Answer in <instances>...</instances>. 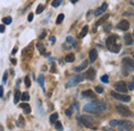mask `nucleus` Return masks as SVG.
I'll list each match as a JSON object with an SVG mask.
<instances>
[{"instance_id":"17","label":"nucleus","mask_w":134,"mask_h":131,"mask_svg":"<svg viewBox=\"0 0 134 131\" xmlns=\"http://www.w3.org/2000/svg\"><path fill=\"white\" fill-rule=\"evenodd\" d=\"M20 107L24 110L25 114H30V113H31V106H30L28 103H22V104H20Z\"/></svg>"},{"instance_id":"45","label":"nucleus","mask_w":134,"mask_h":131,"mask_svg":"<svg viewBox=\"0 0 134 131\" xmlns=\"http://www.w3.org/2000/svg\"><path fill=\"white\" fill-rule=\"evenodd\" d=\"M45 34H47V33H45V31H42V34H41V35L39 36V38H40V39H42V38H44Z\"/></svg>"},{"instance_id":"33","label":"nucleus","mask_w":134,"mask_h":131,"mask_svg":"<svg viewBox=\"0 0 134 131\" xmlns=\"http://www.w3.org/2000/svg\"><path fill=\"white\" fill-rule=\"evenodd\" d=\"M25 85H26V87H28V88L31 86V80H30V78L28 75L25 78Z\"/></svg>"},{"instance_id":"13","label":"nucleus","mask_w":134,"mask_h":131,"mask_svg":"<svg viewBox=\"0 0 134 131\" xmlns=\"http://www.w3.org/2000/svg\"><path fill=\"white\" fill-rule=\"evenodd\" d=\"M118 28L121 29V30H123V31H127V30L129 29V22L126 21V20L121 21L118 24Z\"/></svg>"},{"instance_id":"48","label":"nucleus","mask_w":134,"mask_h":131,"mask_svg":"<svg viewBox=\"0 0 134 131\" xmlns=\"http://www.w3.org/2000/svg\"><path fill=\"white\" fill-rule=\"evenodd\" d=\"M70 1H71V3H76L78 0H70Z\"/></svg>"},{"instance_id":"7","label":"nucleus","mask_w":134,"mask_h":131,"mask_svg":"<svg viewBox=\"0 0 134 131\" xmlns=\"http://www.w3.org/2000/svg\"><path fill=\"white\" fill-rule=\"evenodd\" d=\"M110 95L113 96V98H116L118 100H121V101H124V102H129L130 101V96L128 95H124V94H121V93H118V92H110Z\"/></svg>"},{"instance_id":"10","label":"nucleus","mask_w":134,"mask_h":131,"mask_svg":"<svg viewBox=\"0 0 134 131\" xmlns=\"http://www.w3.org/2000/svg\"><path fill=\"white\" fill-rule=\"evenodd\" d=\"M32 54H33V48H32V44H30L29 47L24 49V51L22 53V56L25 60H27V59H30V58H31Z\"/></svg>"},{"instance_id":"25","label":"nucleus","mask_w":134,"mask_h":131,"mask_svg":"<svg viewBox=\"0 0 134 131\" xmlns=\"http://www.w3.org/2000/svg\"><path fill=\"white\" fill-rule=\"evenodd\" d=\"M38 84L40 85V87L42 88V89H44V78L42 74H40L38 76Z\"/></svg>"},{"instance_id":"34","label":"nucleus","mask_w":134,"mask_h":131,"mask_svg":"<svg viewBox=\"0 0 134 131\" xmlns=\"http://www.w3.org/2000/svg\"><path fill=\"white\" fill-rule=\"evenodd\" d=\"M61 4V0H54L52 2V6L53 7H58Z\"/></svg>"},{"instance_id":"19","label":"nucleus","mask_w":134,"mask_h":131,"mask_svg":"<svg viewBox=\"0 0 134 131\" xmlns=\"http://www.w3.org/2000/svg\"><path fill=\"white\" fill-rule=\"evenodd\" d=\"M88 31H89V27H88V26H85V27H84V28L82 29V31H80V33L78 34V37H79V38L85 37V36L87 35Z\"/></svg>"},{"instance_id":"16","label":"nucleus","mask_w":134,"mask_h":131,"mask_svg":"<svg viewBox=\"0 0 134 131\" xmlns=\"http://www.w3.org/2000/svg\"><path fill=\"white\" fill-rule=\"evenodd\" d=\"M106 8H107V3L104 2L96 11H95V15H96V16H100V15H102V14L106 10Z\"/></svg>"},{"instance_id":"42","label":"nucleus","mask_w":134,"mask_h":131,"mask_svg":"<svg viewBox=\"0 0 134 131\" xmlns=\"http://www.w3.org/2000/svg\"><path fill=\"white\" fill-rule=\"evenodd\" d=\"M49 40H51L52 44H55V41H56V37H55V36H51V37H49Z\"/></svg>"},{"instance_id":"1","label":"nucleus","mask_w":134,"mask_h":131,"mask_svg":"<svg viewBox=\"0 0 134 131\" xmlns=\"http://www.w3.org/2000/svg\"><path fill=\"white\" fill-rule=\"evenodd\" d=\"M107 105L105 102L103 101H93L91 103H88V104L84 107V110L86 113H90V114H99L102 113V111L106 110Z\"/></svg>"},{"instance_id":"14","label":"nucleus","mask_w":134,"mask_h":131,"mask_svg":"<svg viewBox=\"0 0 134 131\" xmlns=\"http://www.w3.org/2000/svg\"><path fill=\"white\" fill-rule=\"evenodd\" d=\"M82 96H83L84 98H91V99L96 98V95H95V93L92 90H86V91H84L83 93H82Z\"/></svg>"},{"instance_id":"21","label":"nucleus","mask_w":134,"mask_h":131,"mask_svg":"<svg viewBox=\"0 0 134 131\" xmlns=\"http://www.w3.org/2000/svg\"><path fill=\"white\" fill-rule=\"evenodd\" d=\"M87 65H88V61H84L83 64L80 65V66H78V67H74V71H78V72L82 71L83 69H85V68L87 67Z\"/></svg>"},{"instance_id":"44","label":"nucleus","mask_w":134,"mask_h":131,"mask_svg":"<svg viewBox=\"0 0 134 131\" xmlns=\"http://www.w3.org/2000/svg\"><path fill=\"white\" fill-rule=\"evenodd\" d=\"M3 96V86H0V97Z\"/></svg>"},{"instance_id":"41","label":"nucleus","mask_w":134,"mask_h":131,"mask_svg":"<svg viewBox=\"0 0 134 131\" xmlns=\"http://www.w3.org/2000/svg\"><path fill=\"white\" fill-rule=\"evenodd\" d=\"M5 31V27L3 25H0V33H3Z\"/></svg>"},{"instance_id":"26","label":"nucleus","mask_w":134,"mask_h":131,"mask_svg":"<svg viewBox=\"0 0 134 131\" xmlns=\"http://www.w3.org/2000/svg\"><path fill=\"white\" fill-rule=\"evenodd\" d=\"M107 19H108V15H105V16L103 17V18H101L99 21H97V23H96V26H97V27H98V26H100L101 24H103V23H104V22L107 20Z\"/></svg>"},{"instance_id":"49","label":"nucleus","mask_w":134,"mask_h":131,"mask_svg":"<svg viewBox=\"0 0 134 131\" xmlns=\"http://www.w3.org/2000/svg\"><path fill=\"white\" fill-rule=\"evenodd\" d=\"M133 58H134V53H133Z\"/></svg>"},{"instance_id":"9","label":"nucleus","mask_w":134,"mask_h":131,"mask_svg":"<svg viewBox=\"0 0 134 131\" xmlns=\"http://www.w3.org/2000/svg\"><path fill=\"white\" fill-rule=\"evenodd\" d=\"M123 67L128 70H134V61L130 58L126 57L123 59Z\"/></svg>"},{"instance_id":"29","label":"nucleus","mask_w":134,"mask_h":131,"mask_svg":"<svg viewBox=\"0 0 134 131\" xmlns=\"http://www.w3.org/2000/svg\"><path fill=\"white\" fill-rule=\"evenodd\" d=\"M11 21H13L11 17H5V18H3V19H2V22L4 23V24H6V25L11 24Z\"/></svg>"},{"instance_id":"47","label":"nucleus","mask_w":134,"mask_h":131,"mask_svg":"<svg viewBox=\"0 0 134 131\" xmlns=\"http://www.w3.org/2000/svg\"><path fill=\"white\" fill-rule=\"evenodd\" d=\"M11 62H13L14 64H17V60L16 59H11Z\"/></svg>"},{"instance_id":"28","label":"nucleus","mask_w":134,"mask_h":131,"mask_svg":"<svg viewBox=\"0 0 134 131\" xmlns=\"http://www.w3.org/2000/svg\"><path fill=\"white\" fill-rule=\"evenodd\" d=\"M58 117H59V115L57 114V113H54L51 117H49V121H51L52 123H55L57 122V120H58Z\"/></svg>"},{"instance_id":"32","label":"nucleus","mask_w":134,"mask_h":131,"mask_svg":"<svg viewBox=\"0 0 134 131\" xmlns=\"http://www.w3.org/2000/svg\"><path fill=\"white\" fill-rule=\"evenodd\" d=\"M43 9H44V6L42 5V4H39L37 6V8H36V14L37 15H39V14H41L43 11Z\"/></svg>"},{"instance_id":"46","label":"nucleus","mask_w":134,"mask_h":131,"mask_svg":"<svg viewBox=\"0 0 134 131\" xmlns=\"http://www.w3.org/2000/svg\"><path fill=\"white\" fill-rule=\"evenodd\" d=\"M17 52H18V48H14V51H13V54H16Z\"/></svg>"},{"instance_id":"23","label":"nucleus","mask_w":134,"mask_h":131,"mask_svg":"<svg viewBox=\"0 0 134 131\" xmlns=\"http://www.w3.org/2000/svg\"><path fill=\"white\" fill-rule=\"evenodd\" d=\"M125 40H126V44L127 45H130L133 44V39H132V36L130 34H126L125 35Z\"/></svg>"},{"instance_id":"27","label":"nucleus","mask_w":134,"mask_h":131,"mask_svg":"<svg viewBox=\"0 0 134 131\" xmlns=\"http://www.w3.org/2000/svg\"><path fill=\"white\" fill-rule=\"evenodd\" d=\"M21 99L23 100V101H28V100L30 99V96H29V94H28V92H24V93H22Z\"/></svg>"},{"instance_id":"6","label":"nucleus","mask_w":134,"mask_h":131,"mask_svg":"<svg viewBox=\"0 0 134 131\" xmlns=\"http://www.w3.org/2000/svg\"><path fill=\"white\" fill-rule=\"evenodd\" d=\"M117 111L120 115L122 116H124V117H130V116L132 115L131 113V110H130L127 106H125V105H122V104H118L117 105Z\"/></svg>"},{"instance_id":"4","label":"nucleus","mask_w":134,"mask_h":131,"mask_svg":"<svg viewBox=\"0 0 134 131\" xmlns=\"http://www.w3.org/2000/svg\"><path fill=\"white\" fill-rule=\"evenodd\" d=\"M119 131H131L133 129V123L130 121H120Z\"/></svg>"},{"instance_id":"20","label":"nucleus","mask_w":134,"mask_h":131,"mask_svg":"<svg viewBox=\"0 0 134 131\" xmlns=\"http://www.w3.org/2000/svg\"><path fill=\"white\" fill-rule=\"evenodd\" d=\"M17 125H18V127H20V128H24L25 127V120H24V118H23V116H20V117H19Z\"/></svg>"},{"instance_id":"2","label":"nucleus","mask_w":134,"mask_h":131,"mask_svg":"<svg viewBox=\"0 0 134 131\" xmlns=\"http://www.w3.org/2000/svg\"><path fill=\"white\" fill-rule=\"evenodd\" d=\"M119 37L117 35H110L106 39V47L108 48V50L113 53H119L121 49V44H118Z\"/></svg>"},{"instance_id":"24","label":"nucleus","mask_w":134,"mask_h":131,"mask_svg":"<svg viewBox=\"0 0 134 131\" xmlns=\"http://www.w3.org/2000/svg\"><path fill=\"white\" fill-rule=\"evenodd\" d=\"M21 92L19 91V90H16V92H14V103H18L19 102V100L21 99Z\"/></svg>"},{"instance_id":"3","label":"nucleus","mask_w":134,"mask_h":131,"mask_svg":"<svg viewBox=\"0 0 134 131\" xmlns=\"http://www.w3.org/2000/svg\"><path fill=\"white\" fill-rule=\"evenodd\" d=\"M78 120L80 124L87 127V128H93L94 127L95 119L91 116H82V117H78Z\"/></svg>"},{"instance_id":"37","label":"nucleus","mask_w":134,"mask_h":131,"mask_svg":"<svg viewBox=\"0 0 134 131\" xmlns=\"http://www.w3.org/2000/svg\"><path fill=\"white\" fill-rule=\"evenodd\" d=\"M128 89L129 90H134V76L132 78V82H130V84H129Z\"/></svg>"},{"instance_id":"5","label":"nucleus","mask_w":134,"mask_h":131,"mask_svg":"<svg viewBox=\"0 0 134 131\" xmlns=\"http://www.w3.org/2000/svg\"><path fill=\"white\" fill-rule=\"evenodd\" d=\"M83 80H84V75H83V74L75 75V76H73V78H71V79L67 82V84H66V88L74 87V86H76V85H78V83L82 82Z\"/></svg>"},{"instance_id":"39","label":"nucleus","mask_w":134,"mask_h":131,"mask_svg":"<svg viewBox=\"0 0 134 131\" xmlns=\"http://www.w3.org/2000/svg\"><path fill=\"white\" fill-rule=\"evenodd\" d=\"M6 80H7V71H5L3 73V78H2V82H3V85L6 84Z\"/></svg>"},{"instance_id":"18","label":"nucleus","mask_w":134,"mask_h":131,"mask_svg":"<svg viewBox=\"0 0 134 131\" xmlns=\"http://www.w3.org/2000/svg\"><path fill=\"white\" fill-rule=\"evenodd\" d=\"M36 48L38 49V51H39V53L41 54V55L45 54V48H44V45L41 44V42H37V44H36Z\"/></svg>"},{"instance_id":"38","label":"nucleus","mask_w":134,"mask_h":131,"mask_svg":"<svg viewBox=\"0 0 134 131\" xmlns=\"http://www.w3.org/2000/svg\"><path fill=\"white\" fill-rule=\"evenodd\" d=\"M119 124H120V121H118V120H113V121H110V126H118Z\"/></svg>"},{"instance_id":"12","label":"nucleus","mask_w":134,"mask_h":131,"mask_svg":"<svg viewBox=\"0 0 134 131\" xmlns=\"http://www.w3.org/2000/svg\"><path fill=\"white\" fill-rule=\"evenodd\" d=\"M95 76H96V71H95V69L93 67H90L86 72V78L90 80H93L95 79Z\"/></svg>"},{"instance_id":"35","label":"nucleus","mask_w":134,"mask_h":131,"mask_svg":"<svg viewBox=\"0 0 134 131\" xmlns=\"http://www.w3.org/2000/svg\"><path fill=\"white\" fill-rule=\"evenodd\" d=\"M95 91H96L97 93H99V94H101L102 92H103V88H102L101 86H96V88H95Z\"/></svg>"},{"instance_id":"15","label":"nucleus","mask_w":134,"mask_h":131,"mask_svg":"<svg viewBox=\"0 0 134 131\" xmlns=\"http://www.w3.org/2000/svg\"><path fill=\"white\" fill-rule=\"evenodd\" d=\"M89 57H90V61H91L92 63H93L94 61L97 59V57H98V53H97L96 50H95V49L91 50V51H90V54H89Z\"/></svg>"},{"instance_id":"22","label":"nucleus","mask_w":134,"mask_h":131,"mask_svg":"<svg viewBox=\"0 0 134 131\" xmlns=\"http://www.w3.org/2000/svg\"><path fill=\"white\" fill-rule=\"evenodd\" d=\"M74 55L73 54H68V55L65 57V61H66V62H68V63H72L74 61Z\"/></svg>"},{"instance_id":"40","label":"nucleus","mask_w":134,"mask_h":131,"mask_svg":"<svg viewBox=\"0 0 134 131\" xmlns=\"http://www.w3.org/2000/svg\"><path fill=\"white\" fill-rule=\"evenodd\" d=\"M65 114H66L67 116H71V115H72V107H69V109H67L66 110H65Z\"/></svg>"},{"instance_id":"11","label":"nucleus","mask_w":134,"mask_h":131,"mask_svg":"<svg viewBox=\"0 0 134 131\" xmlns=\"http://www.w3.org/2000/svg\"><path fill=\"white\" fill-rule=\"evenodd\" d=\"M72 47H75V41H74V39L71 36H68L66 38V44H64V48L66 49V50H69Z\"/></svg>"},{"instance_id":"36","label":"nucleus","mask_w":134,"mask_h":131,"mask_svg":"<svg viewBox=\"0 0 134 131\" xmlns=\"http://www.w3.org/2000/svg\"><path fill=\"white\" fill-rule=\"evenodd\" d=\"M101 80H102V82L103 83H105V84H107V83H108V75H102L101 76Z\"/></svg>"},{"instance_id":"8","label":"nucleus","mask_w":134,"mask_h":131,"mask_svg":"<svg viewBox=\"0 0 134 131\" xmlns=\"http://www.w3.org/2000/svg\"><path fill=\"white\" fill-rule=\"evenodd\" d=\"M114 89L118 92H121V93H126V92L128 91L127 85H126V83L123 82V80H120V82H117L114 84Z\"/></svg>"},{"instance_id":"43","label":"nucleus","mask_w":134,"mask_h":131,"mask_svg":"<svg viewBox=\"0 0 134 131\" xmlns=\"http://www.w3.org/2000/svg\"><path fill=\"white\" fill-rule=\"evenodd\" d=\"M32 20H33V14H29V16H28V21L31 22Z\"/></svg>"},{"instance_id":"31","label":"nucleus","mask_w":134,"mask_h":131,"mask_svg":"<svg viewBox=\"0 0 134 131\" xmlns=\"http://www.w3.org/2000/svg\"><path fill=\"white\" fill-rule=\"evenodd\" d=\"M63 20H64V15L60 14L58 16V18H57V20H56V24H61V23L63 22Z\"/></svg>"},{"instance_id":"30","label":"nucleus","mask_w":134,"mask_h":131,"mask_svg":"<svg viewBox=\"0 0 134 131\" xmlns=\"http://www.w3.org/2000/svg\"><path fill=\"white\" fill-rule=\"evenodd\" d=\"M55 127L58 131H63V126H62V124H61V122H59V121L55 122Z\"/></svg>"},{"instance_id":"50","label":"nucleus","mask_w":134,"mask_h":131,"mask_svg":"<svg viewBox=\"0 0 134 131\" xmlns=\"http://www.w3.org/2000/svg\"><path fill=\"white\" fill-rule=\"evenodd\" d=\"M133 36H134V33H133Z\"/></svg>"}]
</instances>
